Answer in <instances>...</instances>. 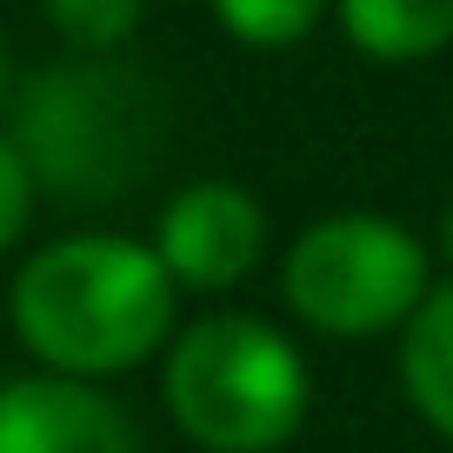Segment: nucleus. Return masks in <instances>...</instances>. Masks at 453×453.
Returning a JSON list of instances; mask_svg holds the SVG:
<instances>
[{"mask_svg": "<svg viewBox=\"0 0 453 453\" xmlns=\"http://www.w3.org/2000/svg\"><path fill=\"white\" fill-rule=\"evenodd\" d=\"M440 280L434 241H420L394 213H320L287 241L280 254V307L294 326L340 347L360 340H394L413 320Z\"/></svg>", "mask_w": 453, "mask_h": 453, "instance_id": "4", "label": "nucleus"}, {"mask_svg": "<svg viewBox=\"0 0 453 453\" xmlns=\"http://www.w3.org/2000/svg\"><path fill=\"white\" fill-rule=\"evenodd\" d=\"M60 54H127L147 20V0H41Z\"/></svg>", "mask_w": 453, "mask_h": 453, "instance_id": "10", "label": "nucleus"}, {"mask_svg": "<svg viewBox=\"0 0 453 453\" xmlns=\"http://www.w3.org/2000/svg\"><path fill=\"white\" fill-rule=\"evenodd\" d=\"M0 453H147V440L113 387L27 367L0 380Z\"/></svg>", "mask_w": 453, "mask_h": 453, "instance_id": "6", "label": "nucleus"}, {"mask_svg": "<svg viewBox=\"0 0 453 453\" xmlns=\"http://www.w3.org/2000/svg\"><path fill=\"white\" fill-rule=\"evenodd\" d=\"M434 260H440V273L453 280V200L440 207V226H434Z\"/></svg>", "mask_w": 453, "mask_h": 453, "instance_id": "12", "label": "nucleus"}, {"mask_svg": "<svg viewBox=\"0 0 453 453\" xmlns=\"http://www.w3.org/2000/svg\"><path fill=\"white\" fill-rule=\"evenodd\" d=\"M334 27L373 67H420L453 47V0H334Z\"/></svg>", "mask_w": 453, "mask_h": 453, "instance_id": "8", "label": "nucleus"}, {"mask_svg": "<svg viewBox=\"0 0 453 453\" xmlns=\"http://www.w3.org/2000/svg\"><path fill=\"white\" fill-rule=\"evenodd\" d=\"M147 247L160 254L180 300L187 294L220 300L234 287H247L260 273V260L273 254V220L254 187L226 180V173H200V180L173 187L160 200L154 226H147Z\"/></svg>", "mask_w": 453, "mask_h": 453, "instance_id": "5", "label": "nucleus"}, {"mask_svg": "<svg viewBox=\"0 0 453 453\" xmlns=\"http://www.w3.org/2000/svg\"><path fill=\"white\" fill-rule=\"evenodd\" d=\"M7 94H14V54H7V34H0V113H7Z\"/></svg>", "mask_w": 453, "mask_h": 453, "instance_id": "13", "label": "nucleus"}, {"mask_svg": "<svg viewBox=\"0 0 453 453\" xmlns=\"http://www.w3.org/2000/svg\"><path fill=\"white\" fill-rule=\"evenodd\" d=\"M207 14L247 54H294L326 27L334 0H207Z\"/></svg>", "mask_w": 453, "mask_h": 453, "instance_id": "9", "label": "nucleus"}, {"mask_svg": "<svg viewBox=\"0 0 453 453\" xmlns=\"http://www.w3.org/2000/svg\"><path fill=\"white\" fill-rule=\"evenodd\" d=\"M154 373L160 413L194 453H280L313 413L307 347L247 307H207L180 320Z\"/></svg>", "mask_w": 453, "mask_h": 453, "instance_id": "3", "label": "nucleus"}, {"mask_svg": "<svg viewBox=\"0 0 453 453\" xmlns=\"http://www.w3.org/2000/svg\"><path fill=\"white\" fill-rule=\"evenodd\" d=\"M394 373H400L413 420L453 447V280L447 273L413 307V320L394 334Z\"/></svg>", "mask_w": 453, "mask_h": 453, "instance_id": "7", "label": "nucleus"}, {"mask_svg": "<svg viewBox=\"0 0 453 453\" xmlns=\"http://www.w3.org/2000/svg\"><path fill=\"white\" fill-rule=\"evenodd\" d=\"M0 127L27 154L41 200L100 213L147 187L167 141V94L134 54H60L14 81Z\"/></svg>", "mask_w": 453, "mask_h": 453, "instance_id": "2", "label": "nucleus"}, {"mask_svg": "<svg viewBox=\"0 0 453 453\" xmlns=\"http://www.w3.org/2000/svg\"><path fill=\"white\" fill-rule=\"evenodd\" d=\"M34 213H41V180L14 147V134L0 127V260L20 254V241L34 234Z\"/></svg>", "mask_w": 453, "mask_h": 453, "instance_id": "11", "label": "nucleus"}, {"mask_svg": "<svg viewBox=\"0 0 453 453\" xmlns=\"http://www.w3.org/2000/svg\"><path fill=\"white\" fill-rule=\"evenodd\" d=\"M7 326L34 367L113 387L160 360L180 326V287L147 234L67 226L20 254L7 280Z\"/></svg>", "mask_w": 453, "mask_h": 453, "instance_id": "1", "label": "nucleus"}]
</instances>
